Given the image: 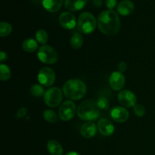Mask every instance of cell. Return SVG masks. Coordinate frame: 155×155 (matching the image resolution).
<instances>
[{"mask_svg":"<svg viewBox=\"0 0 155 155\" xmlns=\"http://www.w3.org/2000/svg\"><path fill=\"white\" fill-rule=\"evenodd\" d=\"M100 31L106 36H114L120 28V21L117 14L113 10L101 12L97 20Z\"/></svg>","mask_w":155,"mask_h":155,"instance_id":"1","label":"cell"},{"mask_svg":"<svg viewBox=\"0 0 155 155\" xmlns=\"http://www.w3.org/2000/svg\"><path fill=\"white\" fill-rule=\"evenodd\" d=\"M63 92L65 96L71 100H80L86 94V86L82 80L72 79L64 84Z\"/></svg>","mask_w":155,"mask_h":155,"instance_id":"2","label":"cell"},{"mask_svg":"<svg viewBox=\"0 0 155 155\" xmlns=\"http://www.w3.org/2000/svg\"><path fill=\"white\" fill-rule=\"evenodd\" d=\"M77 116L83 120H95L99 117L100 109L94 100H85L79 104L77 110Z\"/></svg>","mask_w":155,"mask_h":155,"instance_id":"3","label":"cell"},{"mask_svg":"<svg viewBox=\"0 0 155 155\" xmlns=\"http://www.w3.org/2000/svg\"><path fill=\"white\" fill-rule=\"evenodd\" d=\"M97 21L95 16L89 12H83L79 16L77 21L78 30L84 34H89L95 30Z\"/></svg>","mask_w":155,"mask_h":155,"instance_id":"4","label":"cell"},{"mask_svg":"<svg viewBox=\"0 0 155 155\" xmlns=\"http://www.w3.org/2000/svg\"><path fill=\"white\" fill-rule=\"evenodd\" d=\"M37 56L41 62L47 64H52L56 63L58 60V54L57 51L48 45H42L39 48Z\"/></svg>","mask_w":155,"mask_h":155,"instance_id":"5","label":"cell"},{"mask_svg":"<svg viewBox=\"0 0 155 155\" xmlns=\"http://www.w3.org/2000/svg\"><path fill=\"white\" fill-rule=\"evenodd\" d=\"M63 98L62 92L59 88L52 87L48 89L44 94V101L50 107H55L61 104Z\"/></svg>","mask_w":155,"mask_h":155,"instance_id":"6","label":"cell"},{"mask_svg":"<svg viewBox=\"0 0 155 155\" xmlns=\"http://www.w3.org/2000/svg\"><path fill=\"white\" fill-rule=\"evenodd\" d=\"M77 110L75 104L72 101H65L59 107V117L63 121H69L74 118Z\"/></svg>","mask_w":155,"mask_h":155,"instance_id":"7","label":"cell"},{"mask_svg":"<svg viewBox=\"0 0 155 155\" xmlns=\"http://www.w3.org/2000/svg\"><path fill=\"white\" fill-rule=\"evenodd\" d=\"M38 81L44 86H51L55 81L54 71L50 68H42L38 74Z\"/></svg>","mask_w":155,"mask_h":155,"instance_id":"8","label":"cell"},{"mask_svg":"<svg viewBox=\"0 0 155 155\" xmlns=\"http://www.w3.org/2000/svg\"><path fill=\"white\" fill-rule=\"evenodd\" d=\"M118 101L125 107H134L137 101L136 95L130 90H122L118 94Z\"/></svg>","mask_w":155,"mask_h":155,"instance_id":"9","label":"cell"},{"mask_svg":"<svg viewBox=\"0 0 155 155\" xmlns=\"http://www.w3.org/2000/svg\"><path fill=\"white\" fill-rule=\"evenodd\" d=\"M59 24L66 30H71L77 25V20L75 16L71 12H63L59 16Z\"/></svg>","mask_w":155,"mask_h":155,"instance_id":"10","label":"cell"},{"mask_svg":"<svg viewBox=\"0 0 155 155\" xmlns=\"http://www.w3.org/2000/svg\"><path fill=\"white\" fill-rule=\"evenodd\" d=\"M125 77L122 73L117 71L113 72L109 78V83L113 90L120 91L125 86Z\"/></svg>","mask_w":155,"mask_h":155,"instance_id":"11","label":"cell"},{"mask_svg":"<svg viewBox=\"0 0 155 155\" xmlns=\"http://www.w3.org/2000/svg\"><path fill=\"white\" fill-rule=\"evenodd\" d=\"M110 114L112 120L117 123L126 122L130 116L128 110L125 107H120V106L114 107L110 110Z\"/></svg>","mask_w":155,"mask_h":155,"instance_id":"12","label":"cell"},{"mask_svg":"<svg viewBox=\"0 0 155 155\" xmlns=\"http://www.w3.org/2000/svg\"><path fill=\"white\" fill-rule=\"evenodd\" d=\"M98 130L103 136H110L114 132V127L109 120L102 118L98 122Z\"/></svg>","mask_w":155,"mask_h":155,"instance_id":"13","label":"cell"},{"mask_svg":"<svg viewBox=\"0 0 155 155\" xmlns=\"http://www.w3.org/2000/svg\"><path fill=\"white\" fill-rule=\"evenodd\" d=\"M97 127L91 121L85 123L80 128V134L86 139H91L96 135Z\"/></svg>","mask_w":155,"mask_h":155,"instance_id":"14","label":"cell"},{"mask_svg":"<svg viewBox=\"0 0 155 155\" xmlns=\"http://www.w3.org/2000/svg\"><path fill=\"white\" fill-rule=\"evenodd\" d=\"M135 8L134 4L130 0H123L118 4L117 9L120 15L123 16H127L133 12Z\"/></svg>","mask_w":155,"mask_h":155,"instance_id":"15","label":"cell"},{"mask_svg":"<svg viewBox=\"0 0 155 155\" xmlns=\"http://www.w3.org/2000/svg\"><path fill=\"white\" fill-rule=\"evenodd\" d=\"M86 2L87 0H65L64 6L71 12H77L83 9Z\"/></svg>","mask_w":155,"mask_h":155,"instance_id":"16","label":"cell"},{"mask_svg":"<svg viewBox=\"0 0 155 155\" xmlns=\"http://www.w3.org/2000/svg\"><path fill=\"white\" fill-rule=\"evenodd\" d=\"M63 4V0H42L44 8L50 12H58Z\"/></svg>","mask_w":155,"mask_h":155,"instance_id":"17","label":"cell"},{"mask_svg":"<svg viewBox=\"0 0 155 155\" xmlns=\"http://www.w3.org/2000/svg\"><path fill=\"white\" fill-rule=\"evenodd\" d=\"M47 149L51 155H62L64 150L61 145L55 140H50L47 143Z\"/></svg>","mask_w":155,"mask_h":155,"instance_id":"18","label":"cell"},{"mask_svg":"<svg viewBox=\"0 0 155 155\" xmlns=\"http://www.w3.org/2000/svg\"><path fill=\"white\" fill-rule=\"evenodd\" d=\"M22 48L27 52H34L38 48V43L33 39H27L23 42Z\"/></svg>","mask_w":155,"mask_h":155,"instance_id":"19","label":"cell"},{"mask_svg":"<svg viewBox=\"0 0 155 155\" xmlns=\"http://www.w3.org/2000/svg\"><path fill=\"white\" fill-rule=\"evenodd\" d=\"M83 44V37L80 33H75L71 38V45L74 49H78Z\"/></svg>","mask_w":155,"mask_h":155,"instance_id":"20","label":"cell"},{"mask_svg":"<svg viewBox=\"0 0 155 155\" xmlns=\"http://www.w3.org/2000/svg\"><path fill=\"white\" fill-rule=\"evenodd\" d=\"M0 71H1V72H0V80L2 81H7L11 78L12 73H11L10 68L7 65L2 64L1 66H0Z\"/></svg>","mask_w":155,"mask_h":155,"instance_id":"21","label":"cell"},{"mask_svg":"<svg viewBox=\"0 0 155 155\" xmlns=\"http://www.w3.org/2000/svg\"><path fill=\"white\" fill-rule=\"evenodd\" d=\"M12 32V26L7 22L0 23V36L5 37L10 34Z\"/></svg>","mask_w":155,"mask_h":155,"instance_id":"22","label":"cell"},{"mask_svg":"<svg viewBox=\"0 0 155 155\" xmlns=\"http://www.w3.org/2000/svg\"><path fill=\"white\" fill-rule=\"evenodd\" d=\"M36 39L37 42L42 45H45L48 39V33L44 30H39L36 33Z\"/></svg>","mask_w":155,"mask_h":155,"instance_id":"23","label":"cell"},{"mask_svg":"<svg viewBox=\"0 0 155 155\" xmlns=\"http://www.w3.org/2000/svg\"><path fill=\"white\" fill-rule=\"evenodd\" d=\"M30 92L35 97H41L45 94V89L42 86L39 84H34L30 88Z\"/></svg>","mask_w":155,"mask_h":155,"instance_id":"24","label":"cell"},{"mask_svg":"<svg viewBox=\"0 0 155 155\" xmlns=\"http://www.w3.org/2000/svg\"><path fill=\"white\" fill-rule=\"evenodd\" d=\"M43 117L47 122L55 123L58 121L57 114L51 110H45L43 113Z\"/></svg>","mask_w":155,"mask_h":155,"instance_id":"25","label":"cell"},{"mask_svg":"<svg viewBox=\"0 0 155 155\" xmlns=\"http://www.w3.org/2000/svg\"><path fill=\"white\" fill-rule=\"evenodd\" d=\"M97 104H98L99 109H101V110H107L110 105L108 100L103 96L98 98V101H97Z\"/></svg>","mask_w":155,"mask_h":155,"instance_id":"26","label":"cell"},{"mask_svg":"<svg viewBox=\"0 0 155 155\" xmlns=\"http://www.w3.org/2000/svg\"><path fill=\"white\" fill-rule=\"evenodd\" d=\"M135 112V114L139 117H142L145 116L146 110H145V107L142 104H136L133 108Z\"/></svg>","mask_w":155,"mask_h":155,"instance_id":"27","label":"cell"},{"mask_svg":"<svg viewBox=\"0 0 155 155\" xmlns=\"http://www.w3.org/2000/svg\"><path fill=\"white\" fill-rule=\"evenodd\" d=\"M117 2V0H105V5L107 8H109V10H111L116 6Z\"/></svg>","mask_w":155,"mask_h":155,"instance_id":"28","label":"cell"},{"mask_svg":"<svg viewBox=\"0 0 155 155\" xmlns=\"http://www.w3.org/2000/svg\"><path fill=\"white\" fill-rule=\"evenodd\" d=\"M117 68H118V71H119V72H120V73L125 72L127 69V64L125 63V62H124V61L120 62V63L118 64Z\"/></svg>","mask_w":155,"mask_h":155,"instance_id":"29","label":"cell"},{"mask_svg":"<svg viewBox=\"0 0 155 155\" xmlns=\"http://www.w3.org/2000/svg\"><path fill=\"white\" fill-rule=\"evenodd\" d=\"M27 110L25 108V107H22V108H21L20 110H18V117H24V115L27 114Z\"/></svg>","mask_w":155,"mask_h":155,"instance_id":"30","label":"cell"},{"mask_svg":"<svg viewBox=\"0 0 155 155\" xmlns=\"http://www.w3.org/2000/svg\"><path fill=\"white\" fill-rule=\"evenodd\" d=\"M7 58H8L7 54H6L5 52H4V51H1V52H0V61L1 62L5 61L7 60Z\"/></svg>","mask_w":155,"mask_h":155,"instance_id":"31","label":"cell"},{"mask_svg":"<svg viewBox=\"0 0 155 155\" xmlns=\"http://www.w3.org/2000/svg\"><path fill=\"white\" fill-rule=\"evenodd\" d=\"M92 2H93L94 5L95 7H101V5H102V1L101 0H93Z\"/></svg>","mask_w":155,"mask_h":155,"instance_id":"32","label":"cell"},{"mask_svg":"<svg viewBox=\"0 0 155 155\" xmlns=\"http://www.w3.org/2000/svg\"><path fill=\"white\" fill-rule=\"evenodd\" d=\"M66 155H81V154H80L77 152H75V151H71V152H68Z\"/></svg>","mask_w":155,"mask_h":155,"instance_id":"33","label":"cell"}]
</instances>
